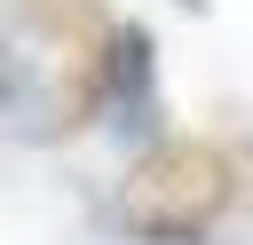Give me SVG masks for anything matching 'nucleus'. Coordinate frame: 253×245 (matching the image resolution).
Returning <instances> with one entry per match:
<instances>
[{
	"instance_id": "nucleus-1",
	"label": "nucleus",
	"mask_w": 253,
	"mask_h": 245,
	"mask_svg": "<svg viewBox=\"0 0 253 245\" xmlns=\"http://www.w3.org/2000/svg\"><path fill=\"white\" fill-rule=\"evenodd\" d=\"M237 205V158L213 134H166L150 142L119 182V221L142 245H198Z\"/></svg>"
}]
</instances>
